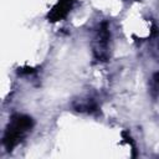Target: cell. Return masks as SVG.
<instances>
[{
  "label": "cell",
  "instance_id": "obj_1",
  "mask_svg": "<svg viewBox=\"0 0 159 159\" xmlns=\"http://www.w3.org/2000/svg\"><path fill=\"white\" fill-rule=\"evenodd\" d=\"M34 128V119L22 113H16L11 116L2 137V144L7 152H11L16 145H19Z\"/></svg>",
  "mask_w": 159,
  "mask_h": 159
},
{
  "label": "cell",
  "instance_id": "obj_2",
  "mask_svg": "<svg viewBox=\"0 0 159 159\" xmlns=\"http://www.w3.org/2000/svg\"><path fill=\"white\" fill-rule=\"evenodd\" d=\"M109 42H111L109 25L104 20L97 25L92 39V53L96 61L107 62L109 60Z\"/></svg>",
  "mask_w": 159,
  "mask_h": 159
},
{
  "label": "cell",
  "instance_id": "obj_3",
  "mask_svg": "<svg viewBox=\"0 0 159 159\" xmlns=\"http://www.w3.org/2000/svg\"><path fill=\"white\" fill-rule=\"evenodd\" d=\"M75 2L76 0H58L47 12V20L50 22H58L63 20L73 7Z\"/></svg>",
  "mask_w": 159,
  "mask_h": 159
},
{
  "label": "cell",
  "instance_id": "obj_4",
  "mask_svg": "<svg viewBox=\"0 0 159 159\" xmlns=\"http://www.w3.org/2000/svg\"><path fill=\"white\" fill-rule=\"evenodd\" d=\"M73 109L80 113L94 114L99 111V106L93 98H83V99H77L73 103Z\"/></svg>",
  "mask_w": 159,
  "mask_h": 159
},
{
  "label": "cell",
  "instance_id": "obj_5",
  "mask_svg": "<svg viewBox=\"0 0 159 159\" xmlns=\"http://www.w3.org/2000/svg\"><path fill=\"white\" fill-rule=\"evenodd\" d=\"M122 137H123V139L132 147V155L135 157V155H137V147H135V144H134L132 137L129 135V133H128V132H122Z\"/></svg>",
  "mask_w": 159,
  "mask_h": 159
},
{
  "label": "cell",
  "instance_id": "obj_6",
  "mask_svg": "<svg viewBox=\"0 0 159 159\" xmlns=\"http://www.w3.org/2000/svg\"><path fill=\"white\" fill-rule=\"evenodd\" d=\"M35 71H36V70L32 68V67H21V68L17 70V73L21 75V76H24V75H31V73H34Z\"/></svg>",
  "mask_w": 159,
  "mask_h": 159
},
{
  "label": "cell",
  "instance_id": "obj_7",
  "mask_svg": "<svg viewBox=\"0 0 159 159\" xmlns=\"http://www.w3.org/2000/svg\"><path fill=\"white\" fill-rule=\"evenodd\" d=\"M153 87H154V89L159 93V72H157V73L153 76Z\"/></svg>",
  "mask_w": 159,
  "mask_h": 159
},
{
  "label": "cell",
  "instance_id": "obj_8",
  "mask_svg": "<svg viewBox=\"0 0 159 159\" xmlns=\"http://www.w3.org/2000/svg\"><path fill=\"white\" fill-rule=\"evenodd\" d=\"M125 1H129V0H125Z\"/></svg>",
  "mask_w": 159,
  "mask_h": 159
}]
</instances>
